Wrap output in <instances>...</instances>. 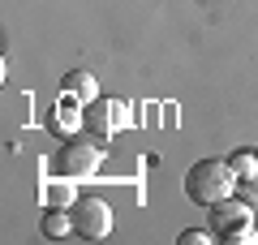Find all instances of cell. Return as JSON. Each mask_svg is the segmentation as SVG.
I'll return each mask as SVG.
<instances>
[{"label": "cell", "mask_w": 258, "mask_h": 245, "mask_svg": "<svg viewBox=\"0 0 258 245\" xmlns=\"http://www.w3.org/2000/svg\"><path fill=\"white\" fill-rule=\"evenodd\" d=\"M232 190H237V172L228 168V159H198L185 172V194L198 207H211V202L228 198Z\"/></svg>", "instance_id": "1"}, {"label": "cell", "mask_w": 258, "mask_h": 245, "mask_svg": "<svg viewBox=\"0 0 258 245\" xmlns=\"http://www.w3.org/2000/svg\"><path fill=\"white\" fill-rule=\"evenodd\" d=\"M99 159H103V142H99L95 134H69V138H64V146L56 151L52 168H56L60 176L82 181V176H91L95 168H99Z\"/></svg>", "instance_id": "2"}, {"label": "cell", "mask_w": 258, "mask_h": 245, "mask_svg": "<svg viewBox=\"0 0 258 245\" xmlns=\"http://www.w3.org/2000/svg\"><path fill=\"white\" fill-rule=\"evenodd\" d=\"M125 125H129V103L125 99H91L86 112H82V129L95 134L99 142H108V138L120 134Z\"/></svg>", "instance_id": "3"}, {"label": "cell", "mask_w": 258, "mask_h": 245, "mask_svg": "<svg viewBox=\"0 0 258 245\" xmlns=\"http://www.w3.org/2000/svg\"><path fill=\"white\" fill-rule=\"evenodd\" d=\"M74 228L82 241H103L112 232V207L103 198H95V194H82L74 202Z\"/></svg>", "instance_id": "4"}, {"label": "cell", "mask_w": 258, "mask_h": 245, "mask_svg": "<svg viewBox=\"0 0 258 245\" xmlns=\"http://www.w3.org/2000/svg\"><path fill=\"white\" fill-rule=\"evenodd\" d=\"M207 211H211V232H215V236H224V232H232V228H241V224H249V219H254V202L237 198V194L211 202Z\"/></svg>", "instance_id": "5"}, {"label": "cell", "mask_w": 258, "mask_h": 245, "mask_svg": "<svg viewBox=\"0 0 258 245\" xmlns=\"http://www.w3.org/2000/svg\"><path fill=\"white\" fill-rule=\"evenodd\" d=\"M64 95L69 99H82V103H91V99H99V82H95V73H86V69H74V73H64Z\"/></svg>", "instance_id": "6"}, {"label": "cell", "mask_w": 258, "mask_h": 245, "mask_svg": "<svg viewBox=\"0 0 258 245\" xmlns=\"http://www.w3.org/2000/svg\"><path fill=\"white\" fill-rule=\"evenodd\" d=\"M43 202H47V207H74V202H78L74 176H60V172H56L52 181L43 185Z\"/></svg>", "instance_id": "7"}, {"label": "cell", "mask_w": 258, "mask_h": 245, "mask_svg": "<svg viewBox=\"0 0 258 245\" xmlns=\"http://www.w3.org/2000/svg\"><path fill=\"white\" fill-rule=\"evenodd\" d=\"M69 232H78V228H74V211H69V207H47V215H43V236L60 241V236H69Z\"/></svg>", "instance_id": "8"}, {"label": "cell", "mask_w": 258, "mask_h": 245, "mask_svg": "<svg viewBox=\"0 0 258 245\" xmlns=\"http://www.w3.org/2000/svg\"><path fill=\"white\" fill-rule=\"evenodd\" d=\"M228 168L237 172V181H241V176H254V172H258V151H249V146L232 151V155H228Z\"/></svg>", "instance_id": "9"}, {"label": "cell", "mask_w": 258, "mask_h": 245, "mask_svg": "<svg viewBox=\"0 0 258 245\" xmlns=\"http://www.w3.org/2000/svg\"><path fill=\"white\" fill-rule=\"evenodd\" d=\"M78 125H82V116H78L74 108H56L52 112V129L56 134H78Z\"/></svg>", "instance_id": "10"}, {"label": "cell", "mask_w": 258, "mask_h": 245, "mask_svg": "<svg viewBox=\"0 0 258 245\" xmlns=\"http://www.w3.org/2000/svg\"><path fill=\"white\" fill-rule=\"evenodd\" d=\"M220 241H224V245H254L258 232H254V224H241V228H232V232H224Z\"/></svg>", "instance_id": "11"}, {"label": "cell", "mask_w": 258, "mask_h": 245, "mask_svg": "<svg viewBox=\"0 0 258 245\" xmlns=\"http://www.w3.org/2000/svg\"><path fill=\"white\" fill-rule=\"evenodd\" d=\"M232 194H237V198H245V202H258V172H254V176H241Z\"/></svg>", "instance_id": "12"}, {"label": "cell", "mask_w": 258, "mask_h": 245, "mask_svg": "<svg viewBox=\"0 0 258 245\" xmlns=\"http://www.w3.org/2000/svg\"><path fill=\"white\" fill-rule=\"evenodd\" d=\"M215 232H203V228H189V232H181V245H211Z\"/></svg>", "instance_id": "13"}, {"label": "cell", "mask_w": 258, "mask_h": 245, "mask_svg": "<svg viewBox=\"0 0 258 245\" xmlns=\"http://www.w3.org/2000/svg\"><path fill=\"white\" fill-rule=\"evenodd\" d=\"M254 151H258V146H254Z\"/></svg>", "instance_id": "14"}]
</instances>
